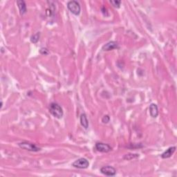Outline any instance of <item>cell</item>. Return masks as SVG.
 I'll list each match as a JSON object with an SVG mask.
<instances>
[{
    "mask_svg": "<svg viewBox=\"0 0 177 177\" xmlns=\"http://www.w3.org/2000/svg\"><path fill=\"white\" fill-rule=\"evenodd\" d=\"M49 111L55 118H57L58 119L62 118L63 114H64L62 107L58 103H52L50 104V105H49Z\"/></svg>",
    "mask_w": 177,
    "mask_h": 177,
    "instance_id": "obj_1",
    "label": "cell"
},
{
    "mask_svg": "<svg viewBox=\"0 0 177 177\" xmlns=\"http://www.w3.org/2000/svg\"><path fill=\"white\" fill-rule=\"evenodd\" d=\"M67 8L73 14L75 15H78L80 13L81 8L80 4L76 1H70L67 4Z\"/></svg>",
    "mask_w": 177,
    "mask_h": 177,
    "instance_id": "obj_2",
    "label": "cell"
},
{
    "mask_svg": "<svg viewBox=\"0 0 177 177\" xmlns=\"http://www.w3.org/2000/svg\"><path fill=\"white\" fill-rule=\"evenodd\" d=\"M19 147L22 149H25V150L30 151H38L40 150V147H38L37 145L33 143H30L28 142H21L19 143Z\"/></svg>",
    "mask_w": 177,
    "mask_h": 177,
    "instance_id": "obj_3",
    "label": "cell"
},
{
    "mask_svg": "<svg viewBox=\"0 0 177 177\" xmlns=\"http://www.w3.org/2000/svg\"><path fill=\"white\" fill-rule=\"evenodd\" d=\"M88 166H89V163H88L87 159L84 158L78 159V160L74 161L72 164V166L78 169H86L88 168Z\"/></svg>",
    "mask_w": 177,
    "mask_h": 177,
    "instance_id": "obj_4",
    "label": "cell"
},
{
    "mask_svg": "<svg viewBox=\"0 0 177 177\" xmlns=\"http://www.w3.org/2000/svg\"><path fill=\"white\" fill-rule=\"evenodd\" d=\"M100 172H101L103 174L108 176H113L116 174V169L109 166H104L103 168H101V169H100Z\"/></svg>",
    "mask_w": 177,
    "mask_h": 177,
    "instance_id": "obj_5",
    "label": "cell"
},
{
    "mask_svg": "<svg viewBox=\"0 0 177 177\" xmlns=\"http://www.w3.org/2000/svg\"><path fill=\"white\" fill-rule=\"evenodd\" d=\"M96 149L98 151L103 153H107L112 150V148L109 145L103 143H97L96 144Z\"/></svg>",
    "mask_w": 177,
    "mask_h": 177,
    "instance_id": "obj_6",
    "label": "cell"
},
{
    "mask_svg": "<svg viewBox=\"0 0 177 177\" xmlns=\"http://www.w3.org/2000/svg\"><path fill=\"white\" fill-rule=\"evenodd\" d=\"M118 48V44L116 42H114V41H111V42H109L105 45H104L102 49L104 51H111L113 49Z\"/></svg>",
    "mask_w": 177,
    "mask_h": 177,
    "instance_id": "obj_7",
    "label": "cell"
},
{
    "mask_svg": "<svg viewBox=\"0 0 177 177\" xmlns=\"http://www.w3.org/2000/svg\"><path fill=\"white\" fill-rule=\"evenodd\" d=\"M17 4L18 6L19 10V13L21 15H24L25 13H26V4L25 3L24 1L23 0H18L17 1Z\"/></svg>",
    "mask_w": 177,
    "mask_h": 177,
    "instance_id": "obj_8",
    "label": "cell"
},
{
    "mask_svg": "<svg viewBox=\"0 0 177 177\" xmlns=\"http://www.w3.org/2000/svg\"><path fill=\"white\" fill-rule=\"evenodd\" d=\"M149 113L152 118H156L158 115V107L156 104L151 103L149 105Z\"/></svg>",
    "mask_w": 177,
    "mask_h": 177,
    "instance_id": "obj_9",
    "label": "cell"
},
{
    "mask_svg": "<svg viewBox=\"0 0 177 177\" xmlns=\"http://www.w3.org/2000/svg\"><path fill=\"white\" fill-rule=\"evenodd\" d=\"M175 151H176V147H169L166 151H164V152L161 154V157H162L163 158H170L173 155V154H174Z\"/></svg>",
    "mask_w": 177,
    "mask_h": 177,
    "instance_id": "obj_10",
    "label": "cell"
},
{
    "mask_svg": "<svg viewBox=\"0 0 177 177\" xmlns=\"http://www.w3.org/2000/svg\"><path fill=\"white\" fill-rule=\"evenodd\" d=\"M80 123L84 129H87L88 127V121L86 114H84V113H82L80 116Z\"/></svg>",
    "mask_w": 177,
    "mask_h": 177,
    "instance_id": "obj_11",
    "label": "cell"
},
{
    "mask_svg": "<svg viewBox=\"0 0 177 177\" xmlns=\"http://www.w3.org/2000/svg\"><path fill=\"white\" fill-rule=\"evenodd\" d=\"M40 33H35V35H32L31 37V42L33 43V44H36V43L39 41V40H40Z\"/></svg>",
    "mask_w": 177,
    "mask_h": 177,
    "instance_id": "obj_12",
    "label": "cell"
},
{
    "mask_svg": "<svg viewBox=\"0 0 177 177\" xmlns=\"http://www.w3.org/2000/svg\"><path fill=\"white\" fill-rule=\"evenodd\" d=\"M139 155L138 154H126L125 156H124V158L127 159V160H131V159L137 158L138 157Z\"/></svg>",
    "mask_w": 177,
    "mask_h": 177,
    "instance_id": "obj_13",
    "label": "cell"
},
{
    "mask_svg": "<svg viewBox=\"0 0 177 177\" xmlns=\"http://www.w3.org/2000/svg\"><path fill=\"white\" fill-rule=\"evenodd\" d=\"M110 3L111 4L113 7L116 8V9H118V8H120V6H121V1H116H116H110Z\"/></svg>",
    "mask_w": 177,
    "mask_h": 177,
    "instance_id": "obj_14",
    "label": "cell"
},
{
    "mask_svg": "<svg viewBox=\"0 0 177 177\" xmlns=\"http://www.w3.org/2000/svg\"><path fill=\"white\" fill-rule=\"evenodd\" d=\"M40 54L46 56V55H48L49 54V51H48V49L46 48H42L40 50Z\"/></svg>",
    "mask_w": 177,
    "mask_h": 177,
    "instance_id": "obj_15",
    "label": "cell"
},
{
    "mask_svg": "<svg viewBox=\"0 0 177 177\" xmlns=\"http://www.w3.org/2000/svg\"><path fill=\"white\" fill-rule=\"evenodd\" d=\"M110 121V118L108 115H105L104 116L103 118H102V121H103V123H108Z\"/></svg>",
    "mask_w": 177,
    "mask_h": 177,
    "instance_id": "obj_16",
    "label": "cell"
}]
</instances>
